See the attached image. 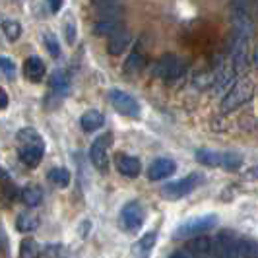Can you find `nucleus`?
Instances as JSON below:
<instances>
[{
  "label": "nucleus",
  "mask_w": 258,
  "mask_h": 258,
  "mask_svg": "<svg viewBox=\"0 0 258 258\" xmlns=\"http://www.w3.org/2000/svg\"><path fill=\"white\" fill-rule=\"evenodd\" d=\"M109 101L115 107L116 113H120V115L132 116V118L134 116H140V103L130 93H126V91L116 90V88L109 90Z\"/></svg>",
  "instance_id": "7"
},
{
  "label": "nucleus",
  "mask_w": 258,
  "mask_h": 258,
  "mask_svg": "<svg viewBox=\"0 0 258 258\" xmlns=\"http://www.w3.org/2000/svg\"><path fill=\"white\" fill-rule=\"evenodd\" d=\"M22 202L26 204V206H31L35 208L39 206L41 202H43V188L39 186V184H27L22 188Z\"/></svg>",
  "instance_id": "19"
},
{
  "label": "nucleus",
  "mask_w": 258,
  "mask_h": 258,
  "mask_svg": "<svg viewBox=\"0 0 258 258\" xmlns=\"http://www.w3.org/2000/svg\"><path fill=\"white\" fill-rule=\"evenodd\" d=\"M24 74L31 82H41L45 76V62L39 58L37 54H31L24 62Z\"/></svg>",
  "instance_id": "13"
},
{
  "label": "nucleus",
  "mask_w": 258,
  "mask_h": 258,
  "mask_svg": "<svg viewBox=\"0 0 258 258\" xmlns=\"http://www.w3.org/2000/svg\"><path fill=\"white\" fill-rule=\"evenodd\" d=\"M47 179H49V182H52L54 186H58V188H66V186L70 184V171L64 169V167H54V169L49 171Z\"/></svg>",
  "instance_id": "23"
},
{
  "label": "nucleus",
  "mask_w": 258,
  "mask_h": 258,
  "mask_svg": "<svg viewBox=\"0 0 258 258\" xmlns=\"http://www.w3.org/2000/svg\"><path fill=\"white\" fill-rule=\"evenodd\" d=\"M49 2V8H51V12H58L60 8H62V0H47Z\"/></svg>",
  "instance_id": "31"
},
{
  "label": "nucleus",
  "mask_w": 258,
  "mask_h": 258,
  "mask_svg": "<svg viewBox=\"0 0 258 258\" xmlns=\"http://www.w3.org/2000/svg\"><path fill=\"white\" fill-rule=\"evenodd\" d=\"M2 31H4V35L10 39V41H16V39H20V35H22V26L16 20H4L2 22Z\"/></svg>",
  "instance_id": "27"
},
{
  "label": "nucleus",
  "mask_w": 258,
  "mask_h": 258,
  "mask_svg": "<svg viewBox=\"0 0 258 258\" xmlns=\"http://www.w3.org/2000/svg\"><path fill=\"white\" fill-rule=\"evenodd\" d=\"M49 88L56 95H66L70 90V74L66 70H54L49 76Z\"/></svg>",
  "instance_id": "14"
},
{
  "label": "nucleus",
  "mask_w": 258,
  "mask_h": 258,
  "mask_svg": "<svg viewBox=\"0 0 258 258\" xmlns=\"http://www.w3.org/2000/svg\"><path fill=\"white\" fill-rule=\"evenodd\" d=\"M146 54H144L140 49H134V51L128 54V58L124 60V74L128 76H134V74H140L144 68H146Z\"/></svg>",
  "instance_id": "16"
},
{
  "label": "nucleus",
  "mask_w": 258,
  "mask_h": 258,
  "mask_svg": "<svg viewBox=\"0 0 258 258\" xmlns=\"http://www.w3.org/2000/svg\"><path fill=\"white\" fill-rule=\"evenodd\" d=\"M118 27H122L120 26V22H118V18H101L97 24H95V35H101V37H109L113 31H116Z\"/></svg>",
  "instance_id": "22"
},
{
  "label": "nucleus",
  "mask_w": 258,
  "mask_h": 258,
  "mask_svg": "<svg viewBox=\"0 0 258 258\" xmlns=\"http://www.w3.org/2000/svg\"><path fill=\"white\" fill-rule=\"evenodd\" d=\"M62 31H64V39L68 45H74L78 35V29H76V20L72 14H66L64 20H62Z\"/></svg>",
  "instance_id": "25"
},
{
  "label": "nucleus",
  "mask_w": 258,
  "mask_h": 258,
  "mask_svg": "<svg viewBox=\"0 0 258 258\" xmlns=\"http://www.w3.org/2000/svg\"><path fill=\"white\" fill-rule=\"evenodd\" d=\"M39 216L33 212H22L16 218V229L20 233H33L39 227Z\"/></svg>",
  "instance_id": "17"
},
{
  "label": "nucleus",
  "mask_w": 258,
  "mask_h": 258,
  "mask_svg": "<svg viewBox=\"0 0 258 258\" xmlns=\"http://www.w3.org/2000/svg\"><path fill=\"white\" fill-rule=\"evenodd\" d=\"M202 181V175H198V173H190V175H186V177H182L179 181H173V182H167V184H163L161 188H159V194L165 198V200H179L182 196H186V194H190L200 184Z\"/></svg>",
  "instance_id": "4"
},
{
  "label": "nucleus",
  "mask_w": 258,
  "mask_h": 258,
  "mask_svg": "<svg viewBox=\"0 0 258 258\" xmlns=\"http://www.w3.org/2000/svg\"><path fill=\"white\" fill-rule=\"evenodd\" d=\"M0 70L10 80H14V76H16V64H14L12 58H8V56H0Z\"/></svg>",
  "instance_id": "29"
},
{
  "label": "nucleus",
  "mask_w": 258,
  "mask_h": 258,
  "mask_svg": "<svg viewBox=\"0 0 258 258\" xmlns=\"http://www.w3.org/2000/svg\"><path fill=\"white\" fill-rule=\"evenodd\" d=\"M144 220H146V210L138 200H130L120 210V221L126 231L136 233L144 225Z\"/></svg>",
  "instance_id": "6"
},
{
  "label": "nucleus",
  "mask_w": 258,
  "mask_h": 258,
  "mask_svg": "<svg viewBox=\"0 0 258 258\" xmlns=\"http://www.w3.org/2000/svg\"><path fill=\"white\" fill-rule=\"evenodd\" d=\"M196 161L206 165V167H220V152L216 150H210V148H198L196 150Z\"/></svg>",
  "instance_id": "20"
},
{
  "label": "nucleus",
  "mask_w": 258,
  "mask_h": 258,
  "mask_svg": "<svg viewBox=\"0 0 258 258\" xmlns=\"http://www.w3.org/2000/svg\"><path fill=\"white\" fill-rule=\"evenodd\" d=\"M43 43H45V47H47V51H49V54H51L52 58H58L60 56V45H58V39H56V35H52V33H45L43 35Z\"/></svg>",
  "instance_id": "28"
},
{
  "label": "nucleus",
  "mask_w": 258,
  "mask_h": 258,
  "mask_svg": "<svg viewBox=\"0 0 258 258\" xmlns=\"http://www.w3.org/2000/svg\"><path fill=\"white\" fill-rule=\"evenodd\" d=\"M116 2L118 0H91V4L95 6V10L99 12L101 18H118L116 16V10H118Z\"/></svg>",
  "instance_id": "24"
},
{
  "label": "nucleus",
  "mask_w": 258,
  "mask_h": 258,
  "mask_svg": "<svg viewBox=\"0 0 258 258\" xmlns=\"http://www.w3.org/2000/svg\"><path fill=\"white\" fill-rule=\"evenodd\" d=\"M45 155L43 136L35 128L27 126L18 132V157L27 167H37Z\"/></svg>",
  "instance_id": "1"
},
{
  "label": "nucleus",
  "mask_w": 258,
  "mask_h": 258,
  "mask_svg": "<svg viewBox=\"0 0 258 258\" xmlns=\"http://www.w3.org/2000/svg\"><path fill=\"white\" fill-rule=\"evenodd\" d=\"M154 72L161 80H177L186 72V62L177 54H163L154 66Z\"/></svg>",
  "instance_id": "5"
},
{
  "label": "nucleus",
  "mask_w": 258,
  "mask_h": 258,
  "mask_svg": "<svg viewBox=\"0 0 258 258\" xmlns=\"http://www.w3.org/2000/svg\"><path fill=\"white\" fill-rule=\"evenodd\" d=\"M20 256L22 258H37L39 256V245L35 239H24L20 243Z\"/></svg>",
  "instance_id": "26"
},
{
  "label": "nucleus",
  "mask_w": 258,
  "mask_h": 258,
  "mask_svg": "<svg viewBox=\"0 0 258 258\" xmlns=\"http://www.w3.org/2000/svg\"><path fill=\"white\" fill-rule=\"evenodd\" d=\"M39 254H43V256H58V254H60V245L51 243V245L45 246L43 250H39Z\"/></svg>",
  "instance_id": "30"
},
{
  "label": "nucleus",
  "mask_w": 258,
  "mask_h": 258,
  "mask_svg": "<svg viewBox=\"0 0 258 258\" xmlns=\"http://www.w3.org/2000/svg\"><path fill=\"white\" fill-rule=\"evenodd\" d=\"M115 165L118 169L120 175L128 177V179H134L142 173V161L134 155H126V154H118L115 157Z\"/></svg>",
  "instance_id": "12"
},
{
  "label": "nucleus",
  "mask_w": 258,
  "mask_h": 258,
  "mask_svg": "<svg viewBox=\"0 0 258 258\" xmlns=\"http://www.w3.org/2000/svg\"><path fill=\"white\" fill-rule=\"evenodd\" d=\"M6 107H8V95H6V91L0 88V111L6 109Z\"/></svg>",
  "instance_id": "32"
},
{
  "label": "nucleus",
  "mask_w": 258,
  "mask_h": 258,
  "mask_svg": "<svg viewBox=\"0 0 258 258\" xmlns=\"http://www.w3.org/2000/svg\"><path fill=\"white\" fill-rule=\"evenodd\" d=\"M130 41H132V35L126 27H118L116 31H113L109 35V41H107V51L113 56H120L122 52L128 49Z\"/></svg>",
  "instance_id": "11"
},
{
  "label": "nucleus",
  "mask_w": 258,
  "mask_h": 258,
  "mask_svg": "<svg viewBox=\"0 0 258 258\" xmlns=\"http://www.w3.org/2000/svg\"><path fill=\"white\" fill-rule=\"evenodd\" d=\"M175 171H177V163L173 159L159 157V159L152 161V165L148 167V179L150 181H163V179H169Z\"/></svg>",
  "instance_id": "10"
},
{
  "label": "nucleus",
  "mask_w": 258,
  "mask_h": 258,
  "mask_svg": "<svg viewBox=\"0 0 258 258\" xmlns=\"http://www.w3.org/2000/svg\"><path fill=\"white\" fill-rule=\"evenodd\" d=\"M210 246H212V239L204 237V235H196L192 237V241L188 245H184L182 248L175 250L171 256L175 258H194V256H206L210 254Z\"/></svg>",
  "instance_id": "9"
},
{
  "label": "nucleus",
  "mask_w": 258,
  "mask_h": 258,
  "mask_svg": "<svg viewBox=\"0 0 258 258\" xmlns=\"http://www.w3.org/2000/svg\"><path fill=\"white\" fill-rule=\"evenodd\" d=\"M218 225V216L216 214H204V216H198L192 220H186L184 223H181L177 227V231L173 233L175 239H192L196 235H202V233L210 231Z\"/></svg>",
  "instance_id": "3"
},
{
  "label": "nucleus",
  "mask_w": 258,
  "mask_h": 258,
  "mask_svg": "<svg viewBox=\"0 0 258 258\" xmlns=\"http://www.w3.org/2000/svg\"><path fill=\"white\" fill-rule=\"evenodd\" d=\"M254 82L250 78H241L233 84L231 88L227 90L225 97L221 99V111L223 113H231L235 109H239L241 105L248 103L252 97H254Z\"/></svg>",
  "instance_id": "2"
},
{
  "label": "nucleus",
  "mask_w": 258,
  "mask_h": 258,
  "mask_svg": "<svg viewBox=\"0 0 258 258\" xmlns=\"http://www.w3.org/2000/svg\"><path fill=\"white\" fill-rule=\"evenodd\" d=\"M105 122V116L97 111V109H90V111H86L82 118H80V126L84 132H95V130H99L103 126Z\"/></svg>",
  "instance_id": "15"
},
{
  "label": "nucleus",
  "mask_w": 258,
  "mask_h": 258,
  "mask_svg": "<svg viewBox=\"0 0 258 258\" xmlns=\"http://www.w3.org/2000/svg\"><path fill=\"white\" fill-rule=\"evenodd\" d=\"M113 144V134L107 132V134H101L97 136L90 146V159L93 163V167L97 171H107V165H109V157H107V152H109V146Z\"/></svg>",
  "instance_id": "8"
},
{
  "label": "nucleus",
  "mask_w": 258,
  "mask_h": 258,
  "mask_svg": "<svg viewBox=\"0 0 258 258\" xmlns=\"http://www.w3.org/2000/svg\"><path fill=\"white\" fill-rule=\"evenodd\" d=\"M243 165V157L237 152H220V167L225 171H237Z\"/></svg>",
  "instance_id": "21"
},
{
  "label": "nucleus",
  "mask_w": 258,
  "mask_h": 258,
  "mask_svg": "<svg viewBox=\"0 0 258 258\" xmlns=\"http://www.w3.org/2000/svg\"><path fill=\"white\" fill-rule=\"evenodd\" d=\"M155 241H157V231L146 233V235H142V237L134 243L132 252H134V254H138V256H146V254H150V252L154 250Z\"/></svg>",
  "instance_id": "18"
}]
</instances>
